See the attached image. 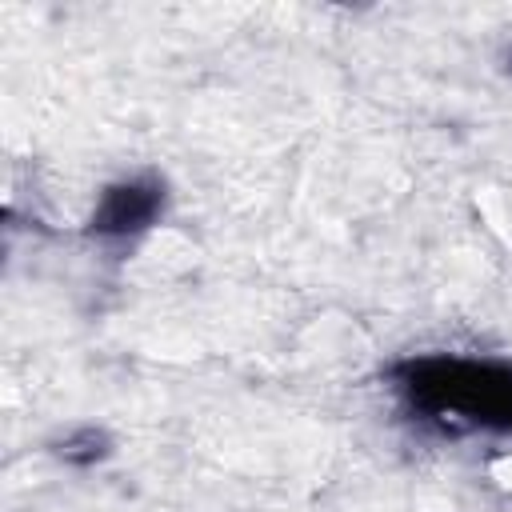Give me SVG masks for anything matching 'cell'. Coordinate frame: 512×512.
Masks as SVG:
<instances>
[{"mask_svg":"<svg viewBox=\"0 0 512 512\" xmlns=\"http://www.w3.org/2000/svg\"><path fill=\"white\" fill-rule=\"evenodd\" d=\"M408 408L444 432H512V364L488 356H412L392 368Z\"/></svg>","mask_w":512,"mask_h":512,"instance_id":"6da1fadb","label":"cell"},{"mask_svg":"<svg viewBox=\"0 0 512 512\" xmlns=\"http://www.w3.org/2000/svg\"><path fill=\"white\" fill-rule=\"evenodd\" d=\"M60 456L68 464H96L108 456V436L100 428H76L60 440Z\"/></svg>","mask_w":512,"mask_h":512,"instance_id":"3957f363","label":"cell"},{"mask_svg":"<svg viewBox=\"0 0 512 512\" xmlns=\"http://www.w3.org/2000/svg\"><path fill=\"white\" fill-rule=\"evenodd\" d=\"M508 64H512V56H508Z\"/></svg>","mask_w":512,"mask_h":512,"instance_id":"277c9868","label":"cell"},{"mask_svg":"<svg viewBox=\"0 0 512 512\" xmlns=\"http://www.w3.org/2000/svg\"><path fill=\"white\" fill-rule=\"evenodd\" d=\"M164 180L144 172V176H124L116 184H108L88 216V232L104 236V240H128L140 236L144 228H152L164 212Z\"/></svg>","mask_w":512,"mask_h":512,"instance_id":"7a4b0ae2","label":"cell"}]
</instances>
